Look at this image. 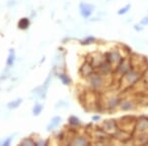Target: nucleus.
I'll list each match as a JSON object with an SVG mask.
<instances>
[{
  "mask_svg": "<svg viewBox=\"0 0 148 146\" xmlns=\"http://www.w3.org/2000/svg\"><path fill=\"white\" fill-rule=\"evenodd\" d=\"M142 71H140L137 68H131L128 72H126L125 75L121 76V86L123 89H127L131 87L137 82L142 75Z\"/></svg>",
  "mask_w": 148,
  "mask_h": 146,
  "instance_id": "1",
  "label": "nucleus"
},
{
  "mask_svg": "<svg viewBox=\"0 0 148 146\" xmlns=\"http://www.w3.org/2000/svg\"><path fill=\"white\" fill-rule=\"evenodd\" d=\"M88 83L94 90H102L108 85L107 81V75H103L99 72H94L87 77Z\"/></svg>",
  "mask_w": 148,
  "mask_h": 146,
  "instance_id": "2",
  "label": "nucleus"
},
{
  "mask_svg": "<svg viewBox=\"0 0 148 146\" xmlns=\"http://www.w3.org/2000/svg\"><path fill=\"white\" fill-rule=\"evenodd\" d=\"M135 123H136V121H134L132 117H125V118L121 119V121L119 123V126L121 130L131 133L135 129Z\"/></svg>",
  "mask_w": 148,
  "mask_h": 146,
  "instance_id": "3",
  "label": "nucleus"
},
{
  "mask_svg": "<svg viewBox=\"0 0 148 146\" xmlns=\"http://www.w3.org/2000/svg\"><path fill=\"white\" fill-rule=\"evenodd\" d=\"M105 57H106V60H108L114 67H116V65L123 59L121 51L118 49H112V51H108L105 54Z\"/></svg>",
  "mask_w": 148,
  "mask_h": 146,
  "instance_id": "4",
  "label": "nucleus"
},
{
  "mask_svg": "<svg viewBox=\"0 0 148 146\" xmlns=\"http://www.w3.org/2000/svg\"><path fill=\"white\" fill-rule=\"evenodd\" d=\"M121 98L118 95H109L108 97H106L103 101V105L107 110H114L118 106H120L121 103Z\"/></svg>",
  "mask_w": 148,
  "mask_h": 146,
  "instance_id": "5",
  "label": "nucleus"
},
{
  "mask_svg": "<svg viewBox=\"0 0 148 146\" xmlns=\"http://www.w3.org/2000/svg\"><path fill=\"white\" fill-rule=\"evenodd\" d=\"M119 123L114 119H110V121H105L102 124V129L109 135H114L119 131Z\"/></svg>",
  "mask_w": 148,
  "mask_h": 146,
  "instance_id": "6",
  "label": "nucleus"
},
{
  "mask_svg": "<svg viewBox=\"0 0 148 146\" xmlns=\"http://www.w3.org/2000/svg\"><path fill=\"white\" fill-rule=\"evenodd\" d=\"M132 68V65H131V61H130V58H125V59H123L120 63L116 65V74L118 76H123L125 75L126 72L130 70Z\"/></svg>",
  "mask_w": 148,
  "mask_h": 146,
  "instance_id": "7",
  "label": "nucleus"
},
{
  "mask_svg": "<svg viewBox=\"0 0 148 146\" xmlns=\"http://www.w3.org/2000/svg\"><path fill=\"white\" fill-rule=\"evenodd\" d=\"M134 130L137 134H148V119L140 118L136 121Z\"/></svg>",
  "mask_w": 148,
  "mask_h": 146,
  "instance_id": "8",
  "label": "nucleus"
},
{
  "mask_svg": "<svg viewBox=\"0 0 148 146\" xmlns=\"http://www.w3.org/2000/svg\"><path fill=\"white\" fill-rule=\"evenodd\" d=\"M135 108H136V102L130 98H125V99L121 100L120 103V109L121 111H132Z\"/></svg>",
  "mask_w": 148,
  "mask_h": 146,
  "instance_id": "9",
  "label": "nucleus"
},
{
  "mask_svg": "<svg viewBox=\"0 0 148 146\" xmlns=\"http://www.w3.org/2000/svg\"><path fill=\"white\" fill-rule=\"evenodd\" d=\"M79 10H80L81 16H82L83 18H89L93 13L94 6L90 5V4H87V3H80Z\"/></svg>",
  "mask_w": 148,
  "mask_h": 146,
  "instance_id": "10",
  "label": "nucleus"
},
{
  "mask_svg": "<svg viewBox=\"0 0 148 146\" xmlns=\"http://www.w3.org/2000/svg\"><path fill=\"white\" fill-rule=\"evenodd\" d=\"M91 57V59H87V61L91 62L92 65L94 66L95 68H98L100 65L106 60V57L103 56L101 53H95V54H92V56H89Z\"/></svg>",
  "mask_w": 148,
  "mask_h": 146,
  "instance_id": "11",
  "label": "nucleus"
},
{
  "mask_svg": "<svg viewBox=\"0 0 148 146\" xmlns=\"http://www.w3.org/2000/svg\"><path fill=\"white\" fill-rule=\"evenodd\" d=\"M94 66L92 65L91 62L89 61H86L84 64H83L82 66H81V69H80V72L82 74V76H84V77H89L91 74H93L95 72L94 70Z\"/></svg>",
  "mask_w": 148,
  "mask_h": 146,
  "instance_id": "12",
  "label": "nucleus"
},
{
  "mask_svg": "<svg viewBox=\"0 0 148 146\" xmlns=\"http://www.w3.org/2000/svg\"><path fill=\"white\" fill-rule=\"evenodd\" d=\"M113 67L114 66L112 65L111 63L108 61V60H105L101 65L98 67V72L103 74V75H107L109 76L111 74L112 70H113Z\"/></svg>",
  "mask_w": 148,
  "mask_h": 146,
  "instance_id": "13",
  "label": "nucleus"
},
{
  "mask_svg": "<svg viewBox=\"0 0 148 146\" xmlns=\"http://www.w3.org/2000/svg\"><path fill=\"white\" fill-rule=\"evenodd\" d=\"M90 143L89 139L85 136H77V137H74L73 140L70 142V144L72 145H88Z\"/></svg>",
  "mask_w": 148,
  "mask_h": 146,
  "instance_id": "14",
  "label": "nucleus"
},
{
  "mask_svg": "<svg viewBox=\"0 0 148 146\" xmlns=\"http://www.w3.org/2000/svg\"><path fill=\"white\" fill-rule=\"evenodd\" d=\"M61 121V118L60 117H54L53 119H51V123H49V125H47V130H51V129L57 127V126L59 125V123H60Z\"/></svg>",
  "mask_w": 148,
  "mask_h": 146,
  "instance_id": "15",
  "label": "nucleus"
},
{
  "mask_svg": "<svg viewBox=\"0 0 148 146\" xmlns=\"http://www.w3.org/2000/svg\"><path fill=\"white\" fill-rule=\"evenodd\" d=\"M114 135H116V138H118L119 140H121V141H125L126 139L130 138V136H131V134H130V132H126V131L121 130V131L119 130Z\"/></svg>",
  "mask_w": 148,
  "mask_h": 146,
  "instance_id": "16",
  "label": "nucleus"
},
{
  "mask_svg": "<svg viewBox=\"0 0 148 146\" xmlns=\"http://www.w3.org/2000/svg\"><path fill=\"white\" fill-rule=\"evenodd\" d=\"M135 143H137V144H146V143H148V134H137Z\"/></svg>",
  "mask_w": 148,
  "mask_h": 146,
  "instance_id": "17",
  "label": "nucleus"
},
{
  "mask_svg": "<svg viewBox=\"0 0 148 146\" xmlns=\"http://www.w3.org/2000/svg\"><path fill=\"white\" fill-rule=\"evenodd\" d=\"M29 25H30V21H29L28 18L21 19V20L19 21V23H18L19 28L22 29V30H25V29H27L29 27Z\"/></svg>",
  "mask_w": 148,
  "mask_h": 146,
  "instance_id": "18",
  "label": "nucleus"
},
{
  "mask_svg": "<svg viewBox=\"0 0 148 146\" xmlns=\"http://www.w3.org/2000/svg\"><path fill=\"white\" fill-rule=\"evenodd\" d=\"M68 123L70 125H73V126H77V125H80L81 124L80 119L75 116H71L70 118L68 119Z\"/></svg>",
  "mask_w": 148,
  "mask_h": 146,
  "instance_id": "19",
  "label": "nucleus"
},
{
  "mask_svg": "<svg viewBox=\"0 0 148 146\" xmlns=\"http://www.w3.org/2000/svg\"><path fill=\"white\" fill-rule=\"evenodd\" d=\"M14 61H15V52H14V49H10V53L7 58V65L12 66L14 64Z\"/></svg>",
  "mask_w": 148,
  "mask_h": 146,
  "instance_id": "20",
  "label": "nucleus"
},
{
  "mask_svg": "<svg viewBox=\"0 0 148 146\" xmlns=\"http://www.w3.org/2000/svg\"><path fill=\"white\" fill-rule=\"evenodd\" d=\"M58 77H59V79H60L61 82H62L64 85H68L69 83H70V78H69L66 74L61 73V74H59V75H58Z\"/></svg>",
  "mask_w": 148,
  "mask_h": 146,
  "instance_id": "21",
  "label": "nucleus"
},
{
  "mask_svg": "<svg viewBox=\"0 0 148 146\" xmlns=\"http://www.w3.org/2000/svg\"><path fill=\"white\" fill-rule=\"evenodd\" d=\"M42 105H36V106L34 107V109H33V114H35V116H39V114L42 112Z\"/></svg>",
  "mask_w": 148,
  "mask_h": 146,
  "instance_id": "22",
  "label": "nucleus"
},
{
  "mask_svg": "<svg viewBox=\"0 0 148 146\" xmlns=\"http://www.w3.org/2000/svg\"><path fill=\"white\" fill-rule=\"evenodd\" d=\"M21 103H22V99H18V100H16V101H14V102L9 103L8 107L10 108V109H15V108H17L18 106H20Z\"/></svg>",
  "mask_w": 148,
  "mask_h": 146,
  "instance_id": "23",
  "label": "nucleus"
},
{
  "mask_svg": "<svg viewBox=\"0 0 148 146\" xmlns=\"http://www.w3.org/2000/svg\"><path fill=\"white\" fill-rule=\"evenodd\" d=\"M130 4H127V5H125L123 8H121L120 10L118 11V14L119 15H123V14L127 13L128 11H130Z\"/></svg>",
  "mask_w": 148,
  "mask_h": 146,
  "instance_id": "24",
  "label": "nucleus"
},
{
  "mask_svg": "<svg viewBox=\"0 0 148 146\" xmlns=\"http://www.w3.org/2000/svg\"><path fill=\"white\" fill-rule=\"evenodd\" d=\"M95 40H96V39H95L94 37H87L86 39H84L82 40V45H89V44H92V42H94Z\"/></svg>",
  "mask_w": 148,
  "mask_h": 146,
  "instance_id": "25",
  "label": "nucleus"
},
{
  "mask_svg": "<svg viewBox=\"0 0 148 146\" xmlns=\"http://www.w3.org/2000/svg\"><path fill=\"white\" fill-rule=\"evenodd\" d=\"M36 143L33 141L32 139H28V138H26V139H24L22 142H21V145L22 146H27V145H30V146H33L35 145Z\"/></svg>",
  "mask_w": 148,
  "mask_h": 146,
  "instance_id": "26",
  "label": "nucleus"
},
{
  "mask_svg": "<svg viewBox=\"0 0 148 146\" xmlns=\"http://www.w3.org/2000/svg\"><path fill=\"white\" fill-rule=\"evenodd\" d=\"M140 25L141 26L148 25V17H144L143 19H141V21H140Z\"/></svg>",
  "mask_w": 148,
  "mask_h": 146,
  "instance_id": "27",
  "label": "nucleus"
},
{
  "mask_svg": "<svg viewBox=\"0 0 148 146\" xmlns=\"http://www.w3.org/2000/svg\"><path fill=\"white\" fill-rule=\"evenodd\" d=\"M11 140H12V137H9L6 141H4L3 145H9V143H10V141H11Z\"/></svg>",
  "mask_w": 148,
  "mask_h": 146,
  "instance_id": "28",
  "label": "nucleus"
},
{
  "mask_svg": "<svg viewBox=\"0 0 148 146\" xmlns=\"http://www.w3.org/2000/svg\"><path fill=\"white\" fill-rule=\"evenodd\" d=\"M99 119H100V117H99V116L93 117V121H99Z\"/></svg>",
  "mask_w": 148,
  "mask_h": 146,
  "instance_id": "29",
  "label": "nucleus"
}]
</instances>
